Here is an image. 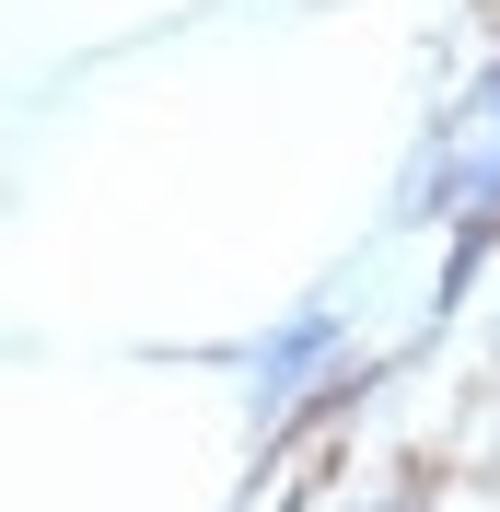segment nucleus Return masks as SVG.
<instances>
[{
	"mask_svg": "<svg viewBox=\"0 0 500 512\" xmlns=\"http://www.w3.org/2000/svg\"><path fill=\"white\" fill-rule=\"evenodd\" d=\"M338 361H349V315L338 303H291V315L245 350V419L256 431H291V408L314 396V373H338Z\"/></svg>",
	"mask_w": 500,
	"mask_h": 512,
	"instance_id": "obj_1",
	"label": "nucleus"
},
{
	"mask_svg": "<svg viewBox=\"0 0 500 512\" xmlns=\"http://www.w3.org/2000/svg\"><path fill=\"white\" fill-rule=\"evenodd\" d=\"M466 128H489V140H500V47H489V70L466 82Z\"/></svg>",
	"mask_w": 500,
	"mask_h": 512,
	"instance_id": "obj_2",
	"label": "nucleus"
}]
</instances>
